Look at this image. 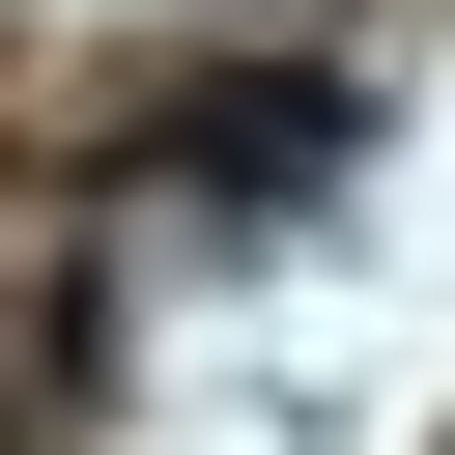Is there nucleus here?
<instances>
[{"instance_id":"obj_1","label":"nucleus","mask_w":455,"mask_h":455,"mask_svg":"<svg viewBox=\"0 0 455 455\" xmlns=\"http://www.w3.org/2000/svg\"><path fill=\"white\" fill-rule=\"evenodd\" d=\"M142 171H171V199H341V171H370V85H341V57H228V85L142 114Z\"/></svg>"}]
</instances>
